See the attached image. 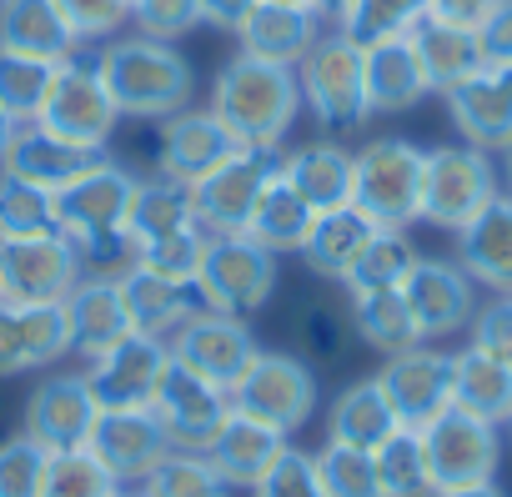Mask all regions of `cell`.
I'll use <instances>...</instances> for the list:
<instances>
[{
	"instance_id": "33",
	"label": "cell",
	"mask_w": 512,
	"mask_h": 497,
	"mask_svg": "<svg viewBox=\"0 0 512 497\" xmlns=\"http://www.w3.org/2000/svg\"><path fill=\"white\" fill-rule=\"evenodd\" d=\"M282 176L312 211H332L352 201V151L337 141H307L282 156Z\"/></svg>"
},
{
	"instance_id": "6",
	"label": "cell",
	"mask_w": 512,
	"mask_h": 497,
	"mask_svg": "<svg viewBox=\"0 0 512 497\" xmlns=\"http://www.w3.org/2000/svg\"><path fill=\"white\" fill-rule=\"evenodd\" d=\"M226 397H231L236 412L292 437L317 412V372L297 352H256V362L241 372V382Z\"/></svg>"
},
{
	"instance_id": "10",
	"label": "cell",
	"mask_w": 512,
	"mask_h": 497,
	"mask_svg": "<svg viewBox=\"0 0 512 497\" xmlns=\"http://www.w3.org/2000/svg\"><path fill=\"white\" fill-rule=\"evenodd\" d=\"M166 347H171V362H176V367L196 372L201 382H216L221 392H231V387L241 382V372L256 362V352H262L241 317L216 312V307H206V312H196L191 322H181V327L166 337Z\"/></svg>"
},
{
	"instance_id": "17",
	"label": "cell",
	"mask_w": 512,
	"mask_h": 497,
	"mask_svg": "<svg viewBox=\"0 0 512 497\" xmlns=\"http://www.w3.org/2000/svg\"><path fill=\"white\" fill-rule=\"evenodd\" d=\"M151 412H156L171 452H206L211 437L221 432L226 412H231V397L216 382H201L196 372L171 362L161 387H156V397H151Z\"/></svg>"
},
{
	"instance_id": "39",
	"label": "cell",
	"mask_w": 512,
	"mask_h": 497,
	"mask_svg": "<svg viewBox=\"0 0 512 497\" xmlns=\"http://www.w3.org/2000/svg\"><path fill=\"white\" fill-rule=\"evenodd\" d=\"M352 332H357L372 352H382V357H392V352L422 342V337H417V322H412V312H407V302H402V287H397V292H357V297H352Z\"/></svg>"
},
{
	"instance_id": "5",
	"label": "cell",
	"mask_w": 512,
	"mask_h": 497,
	"mask_svg": "<svg viewBox=\"0 0 512 497\" xmlns=\"http://www.w3.org/2000/svg\"><path fill=\"white\" fill-rule=\"evenodd\" d=\"M492 196H502V176L492 156L472 141L432 146L422 166V221L442 231H462Z\"/></svg>"
},
{
	"instance_id": "35",
	"label": "cell",
	"mask_w": 512,
	"mask_h": 497,
	"mask_svg": "<svg viewBox=\"0 0 512 497\" xmlns=\"http://www.w3.org/2000/svg\"><path fill=\"white\" fill-rule=\"evenodd\" d=\"M422 96H432V86L422 76V61H417L412 41L367 46V106H372V116L412 111Z\"/></svg>"
},
{
	"instance_id": "62",
	"label": "cell",
	"mask_w": 512,
	"mask_h": 497,
	"mask_svg": "<svg viewBox=\"0 0 512 497\" xmlns=\"http://www.w3.org/2000/svg\"><path fill=\"white\" fill-rule=\"evenodd\" d=\"M282 6H302V11H312V0H282Z\"/></svg>"
},
{
	"instance_id": "23",
	"label": "cell",
	"mask_w": 512,
	"mask_h": 497,
	"mask_svg": "<svg viewBox=\"0 0 512 497\" xmlns=\"http://www.w3.org/2000/svg\"><path fill=\"white\" fill-rule=\"evenodd\" d=\"M457 267L497 292V297H512V196H492L462 231H457Z\"/></svg>"
},
{
	"instance_id": "40",
	"label": "cell",
	"mask_w": 512,
	"mask_h": 497,
	"mask_svg": "<svg viewBox=\"0 0 512 497\" xmlns=\"http://www.w3.org/2000/svg\"><path fill=\"white\" fill-rule=\"evenodd\" d=\"M412 262H417V246L407 241V231L377 226V236L362 246V257H357V267L347 272L342 287H347L352 297H357V292H397V287L407 282Z\"/></svg>"
},
{
	"instance_id": "51",
	"label": "cell",
	"mask_w": 512,
	"mask_h": 497,
	"mask_svg": "<svg viewBox=\"0 0 512 497\" xmlns=\"http://www.w3.org/2000/svg\"><path fill=\"white\" fill-rule=\"evenodd\" d=\"M66 26L76 31V41H111L121 36V26L131 21V0H56Z\"/></svg>"
},
{
	"instance_id": "61",
	"label": "cell",
	"mask_w": 512,
	"mask_h": 497,
	"mask_svg": "<svg viewBox=\"0 0 512 497\" xmlns=\"http://www.w3.org/2000/svg\"><path fill=\"white\" fill-rule=\"evenodd\" d=\"M111 497H146V492H141V482H121Z\"/></svg>"
},
{
	"instance_id": "52",
	"label": "cell",
	"mask_w": 512,
	"mask_h": 497,
	"mask_svg": "<svg viewBox=\"0 0 512 497\" xmlns=\"http://www.w3.org/2000/svg\"><path fill=\"white\" fill-rule=\"evenodd\" d=\"M131 21L141 36L176 41L201 26V0H131Z\"/></svg>"
},
{
	"instance_id": "11",
	"label": "cell",
	"mask_w": 512,
	"mask_h": 497,
	"mask_svg": "<svg viewBox=\"0 0 512 497\" xmlns=\"http://www.w3.org/2000/svg\"><path fill=\"white\" fill-rule=\"evenodd\" d=\"M76 282L71 236H0V302H66Z\"/></svg>"
},
{
	"instance_id": "22",
	"label": "cell",
	"mask_w": 512,
	"mask_h": 497,
	"mask_svg": "<svg viewBox=\"0 0 512 497\" xmlns=\"http://www.w3.org/2000/svg\"><path fill=\"white\" fill-rule=\"evenodd\" d=\"M96 462L116 477V482H146V472L171 452L161 422L151 407H116V412H101L96 427H91V442Z\"/></svg>"
},
{
	"instance_id": "43",
	"label": "cell",
	"mask_w": 512,
	"mask_h": 497,
	"mask_svg": "<svg viewBox=\"0 0 512 497\" xmlns=\"http://www.w3.org/2000/svg\"><path fill=\"white\" fill-rule=\"evenodd\" d=\"M51 81H56V61L0 51V111H6L16 126L41 116V106L51 96Z\"/></svg>"
},
{
	"instance_id": "54",
	"label": "cell",
	"mask_w": 512,
	"mask_h": 497,
	"mask_svg": "<svg viewBox=\"0 0 512 497\" xmlns=\"http://www.w3.org/2000/svg\"><path fill=\"white\" fill-rule=\"evenodd\" d=\"M482 56L487 61H512V0H502V6L482 21Z\"/></svg>"
},
{
	"instance_id": "32",
	"label": "cell",
	"mask_w": 512,
	"mask_h": 497,
	"mask_svg": "<svg viewBox=\"0 0 512 497\" xmlns=\"http://www.w3.org/2000/svg\"><path fill=\"white\" fill-rule=\"evenodd\" d=\"M312 221H317V211H312V206L297 196V186L277 171V176L262 186V196L251 201L241 231H246L256 246H267L272 257H282V252H302V241H307Z\"/></svg>"
},
{
	"instance_id": "44",
	"label": "cell",
	"mask_w": 512,
	"mask_h": 497,
	"mask_svg": "<svg viewBox=\"0 0 512 497\" xmlns=\"http://www.w3.org/2000/svg\"><path fill=\"white\" fill-rule=\"evenodd\" d=\"M51 231H61L56 191H41L0 171V236H51Z\"/></svg>"
},
{
	"instance_id": "46",
	"label": "cell",
	"mask_w": 512,
	"mask_h": 497,
	"mask_svg": "<svg viewBox=\"0 0 512 497\" xmlns=\"http://www.w3.org/2000/svg\"><path fill=\"white\" fill-rule=\"evenodd\" d=\"M292 327H297V342H302L307 362H322V367L342 362L347 342L357 337V332H352V312H342V307H332V302H307Z\"/></svg>"
},
{
	"instance_id": "57",
	"label": "cell",
	"mask_w": 512,
	"mask_h": 497,
	"mask_svg": "<svg viewBox=\"0 0 512 497\" xmlns=\"http://www.w3.org/2000/svg\"><path fill=\"white\" fill-rule=\"evenodd\" d=\"M432 497H507L497 482H477V487H447V492H432Z\"/></svg>"
},
{
	"instance_id": "29",
	"label": "cell",
	"mask_w": 512,
	"mask_h": 497,
	"mask_svg": "<svg viewBox=\"0 0 512 497\" xmlns=\"http://www.w3.org/2000/svg\"><path fill=\"white\" fill-rule=\"evenodd\" d=\"M372 236H377V221L347 201V206L317 211V221H312V231H307V241H302L297 257L307 262L312 277H322V282H347V272L357 267L362 246H367Z\"/></svg>"
},
{
	"instance_id": "59",
	"label": "cell",
	"mask_w": 512,
	"mask_h": 497,
	"mask_svg": "<svg viewBox=\"0 0 512 497\" xmlns=\"http://www.w3.org/2000/svg\"><path fill=\"white\" fill-rule=\"evenodd\" d=\"M11 136H16V121L0 111V161H6V146H11Z\"/></svg>"
},
{
	"instance_id": "28",
	"label": "cell",
	"mask_w": 512,
	"mask_h": 497,
	"mask_svg": "<svg viewBox=\"0 0 512 497\" xmlns=\"http://www.w3.org/2000/svg\"><path fill=\"white\" fill-rule=\"evenodd\" d=\"M241 51L256 61H277V66H302V56L322 36V16L302 6H282V0H262L246 21H241Z\"/></svg>"
},
{
	"instance_id": "24",
	"label": "cell",
	"mask_w": 512,
	"mask_h": 497,
	"mask_svg": "<svg viewBox=\"0 0 512 497\" xmlns=\"http://www.w3.org/2000/svg\"><path fill=\"white\" fill-rule=\"evenodd\" d=\"M101 156H106V151L71 146V141H61L56 131L26 121V126H16V136H11V146H6V161H0V171L16 176V181H31V186H41V191H61V186H71L86 166H96Z\"/></svg>"
},
{
	"instance_id": "9",
	"label": "cell",
	"mask_w": 512,
	"mask_h": 497,
	"mask_svg": "<svg viewBox=\"0 0 512 497\" xmlns=\"http://www.w3.org/2000/svg\"><path fill=\"white\" fill-rule=\"evenodd\" d=\"M422 447H427V472H432V492L447 487H477L497 477V457H502V432L462 407H447L442 417H432L422 427Z\"/></svg>"
},
{
	"instance_id": "34",
	"label": "cell",
	"mask_w": 512,
	"mask_h": 497,
	"mask_svg": "<svg viewBox=\"0 0 512 497\" xmlns=\"http://www.w3.org/2000/svg\"><path fill=\"white\" fill-rule=\"evenodd\" d=\"M397 412L392 402L382 397L377 377H362L352 387H342L327 407V442H342V447H362V452H377L392 432H397Z\"/></svg>"
},
{
	"instance_id": "38",
	"label": "cell",
	"mask_w": 512,
	"mask_h": 497,
	"mask_svg": "<svg viewBox=\"0 0 512 497\" xmlns=\"http://www.w3.org/2000/svg\"><path fill=\"white\" fill-rule=\"evenodd\" d=\"M427 16L432 0H347L337 31L352 36L357 46H382V41H407Z\"/></svg>"
},
{
	"instance_id": "45",
	"label": "cell",
	"mask_w": 512,
	"mask_h": 497,
	"mask_svg": "<svg viewBox=\"0 0 512 497\" xmlns=\"http://www.w3.org/2000/svg\"><path fill=\"white\" fill-rule=\"evenodd\" d=\"M116 487L121 482L96 462L91 447H71V452H51L41 497H111Z\"/></svg>"
},
{
	"instance_id": "12",
	"label": "cell",
	"mask_w": 512,
	"mask_h": 497,
	"mask_svg": "<svg viewBox=\"0 0 512 497\" xmlns=\"http://www.w3.org/2000/svg\"><path fill=\"white\" fill-rule=\"evenodd\" d=\"M282 171V146H241L236 156H226L216 171H206L191 196H196V221L206 236H226L246 226L251 201L262 196V186Z\"/></svg>"
},
{
	"instance_id": "20",
	"label": "cell",
	"mask_w": 512,
	"mask_h": 497,
	"mask_svg": "<svg viewBox=\"0 0 512 497\" xmlns=\"http://www.w3.org/2000/svg\"><path fill=\"white\" fill-rule=\"evenodd\" d=\"M71 352L61 302H0V377H26Z\"/></svg>"
},
{
	"instance_id": "36",
	"label": "cell",
	"mask_w": 512,
	"mask_h": 497,
	"mask_svg": "<svg viewBox=\"0 0 512 497\" xmlns=\"http://www.w3.org/2000/svg\"><path fill=\"white\" fill-rule=\"evenodd\" d=\"M452 407L502 427L512 417V367L477 347L452 352Z\"/></svg>"
},
{
	"instance_id": "60",
	"label": "cell",
	"mask_w": 512,
	"mask_h": 497,
	"mask_svg": "<svg viewBox=\"0 0 512 497\" xmlns=\"http://www.w3.org/2000/svg\"><path fill=\"white\" fill-rule=\"evenodd\" d=\"M502 176H507V196H512V141L502 146Z\"/></svg>"
},
{
	"instance_id": "1",
	"label": "cell",
	"mask_w": 512,
	"mask_h": 497,
	"mask_svg": "<svg viewBox=\"0 0 512 497\" xmlns=\"http://www.w3.org/2000/svg\"><path fill=\"white\" fill-rule=\"evenodd\" d=\"M101 86L111 96V106L131 121H166L176 111L191 106L196 96V71L191 61L156 36H111L106 51L96 56Z\"/></svg>"
},
{
	"instance_id": "56",
	"label": "cell",
	"mask_w": 512,
	"mask_h": 497,
	"mask_svg": "<svg viewBox=\"0 0 512 497\" xmlns=\"http://www.w3.org/2000/svg\"><path fill=\"white\" fill-rule=\"evenodd\" d=\"M262 6V0H201V26L216 31H241V21Z\"/></svg>"
},
{
	"instance_id": "13",
	"label": "cell",
	"mask_w": 512,
	"mask_h": 497,
	"mask_svg": "<svg viewBox=\"0 0 512 497\" xmlns=\"http://www.w3.org/2000/svg\"><path fill=\"white\" fill-rule=\"evenodd\" d=\"M131 196H136V176L101 156L96 166H86L71 186L56 191V216H61V231L71 236V246H86V241H101V236H116L126 231V216H131Z\"/></svg>"
},
{
	"instance_id": "19",
	"label": "cell",
	"mask_w": 512,
	"mask_h": 497,
	"mask_svg": "<svg viewBox=\"0 0 512 497\" xmlns=\"http://www.w3.org/2000/svg\"><path fill=\"white\" fill-rule=\"evenodd\" d=\"M241 141L221 126V116L211 106H186L176 116L161 121V136H156V171L171 176V181H186L196 186L206 171H216L226 156H236Z\"/></svg>"
},
{
	"instance_id": "18",
	"label": "cell",
	"mask_w": 512,
	"mask_h": 497,
	"mask_svg": "<svg viewBox=\"0 0 512 497\" xmlns=\"http://www.w3.org/2000/svg\"><path fill=\"white\" fill-rule=\"evenodd\" d=\"M96 417H101V402H96L86 372H61V377H46L26 397L21 432L31 442H41L46 452H71V447H86L91 442Z\"/></svg>"
},
{
	"instance_id": "55",
	"label": "cell",
	"mask_w": 512,
	"mask_h": 497,
	"mask_svg": "<svg viewBox=\"0 0 512 497\" xmlns=\"http://www.w3.org/2000/svg\"><path fill=\"white\" fill-rule=\"evenodd\" d=\"M502 6V0H432V21H452V26H472L482 31V21Z\"/></svg>"
},
{
	"instance_id": "58",
	"label": "cell",
	"mask_w": 512,
	"mask_h": 497,
	"mask_svg": "<svg viewBox=\"0 0 512 497\" xmlns=\"http://www.w3.org/2000/svg\"><path fill=\"white\" fill-rule=\"evenodd\" d=\"M342 6H347V0H312V11H317L322 21H337V16H342Z\"/></svg>"
},
{
	"instance_id": "47",
	"label": "cell",
	"mask_w": 512,
	"mask_h": 497,
	"mask_svg": "<svg viewBox=\"0 0 512 497\" xmlns=\"http://www.w3.org/2000/svg\"><path fill=\"white\" fill-rule=\"evenodd\" d=\"M312 462H317V477H322L327 497H382L372 452L342 447V442H322V452H312Z\"/></svg>"
},
{
	"instance_id": "49",
	"label": "cell",
	"mask_w": 512,
	"mask_h": 497,
	"mask_svg": "<svg viewBox=\"0 0 512 497\" xmlns=\"http://www.w3.org/2000/svg\"><path fill=\"white\" fill-rule=\"evenodd\" d=\"M46 462H51V452L41 442H31L26 432L6 437L0 442V497H41Z\"/></svg>"
},
{
	"instance_id": "26",
	"label": "cell",
	"mask_w": 512,
	"mask_h": 497,
	"mask_svg": "<svg viewBox=\"0 0 512 497\" xmlns=\"http://www.w3.org/2000/svg\"><path fill=\"white\" fill-rule=\"evenodd\" d=\"M282 447H287V432H277V427H267V422H256V417H246V412H226V422H221V432L211 437V447H206V462L231 482V487H256L267 477V467L282 457Z\"/></svg>"
},
{
	"instance_id": "27",
	"label": "cell",
	"mask_w": 512,
	"mask_h": 497,
	"mask_svg": "<svg viewBox=\"0 0 512 497\" xmlns=\"http://www.w3.org/2000/svg\"><path fill=\"white\" fill-rule=\"evenodd\" d=\"M121 297H126V312H131V332H146V337H161V342L181 322L206 312L201 282H171V277H156V272H141V267H131L121 277Z\"/></svg>"
},
{
	"instance_id": "15",
	"label": "cell",
	"mask_w": 512,
	"mask_h": 497,
	"mask_svg": "<svg viewBox=\"0 0 512 497\" xmlns=\"http://www.w3.org/2000/svg\"><path fill=\"white\" fill-rule=\"evenodd\" d=\"M377 387L382 397L392 402L397 422L402 427H427L432 417H442L452 407V352H437L427 342L417 347H402L382 362L377 372Z\"/></svg>"
},
{
	"instance_id": "25",
	"label": "cell",
	"mask_w": 512,
	"mask_h": 497,
	"mask_svg": "<svg viewBox=\"0 0 512 497\" xmlns=\"http://www.w3.org/2000/svg\"><path fill=\"white\" fill-rule=\"evenodd\" d=\"M66 307V332H71V352L76 357H101L106 347H116L121 337H131V312L121 297V282H101V277H81L71 287Z\"/></svg>"
},
{
	"instance_id": "14",
	"label": "cell",
	"mask_w": 512,
	"mask_h": 497,
	"mask_svg": "<svg viewBox=\"0 0 512 497\" xmlns=\"http://www.w3.org/2000/svg\"><path fill=\"white\" fill-rule=\"evenodd\" d=\"M402 302L417 322V337L422 342H442V337H457L472 312H477V282L452 262L442 257H417L407 282H402Z\"/></svg>"
},
{
	"instance_id": "50",
	"label": "cell",
	"mask_w": 512,
	"mask_h": 497,
	"mask_svg": "<svg viewBox=\"0 0 512 497\" xmlns=\"http://www.w3.org/2000/svg\"><path fill=\"white\" fill-rule=\"evenodd\" d=\"M251 497H327L312 452H297L292 442L282 447V457L267 467V477L251 487Z\"/></svg>"
},
{
	"instance_id": "16",
	"label": "cell",
	"mask_w": 512,
	"mask_h": 497,
	"mask_svg": "<svg viewBox=\"0 0 512 497\" xmlns=\"http://www.w3.org/2000/svg\"><path fill=\"white\" fill-rule=\"evenodd\" d=\"M166 367H171V347H166L161 337L131 332V337H121L116 347H106L101 357L86 362V382H91L101 412L151 407V397H156Z\"/></svg>"
},
{
	"instance_id": "37",
	"label": "cell",
	"mask_w": 512,
	"mask_h": 497,
	"mask_svg": "<svg viewBox=\"0 0 512 497\" xmlns=\"http://www.w3.org/2000/svg\"><path fill=\"white\" fill-rule=\"evenodd\" d=\"M126 226H131L136 246L201 226V221H196V196H191V186H186V181H171V176H161V171L146 176V181H136Z\"/></svg>"
},
{
	"instance_id": "48",
	"label": "cell",
	"mask_w": 512,
	"mask_h": 497,
	"mask_svg": "<svg viewBox=\"0 0 512 497\" xmlns=\"http://www.w3.org/2000/svg\"><path fill=\"white\" fill-rule=\"evenodd\" d=\"M206 231L191 226V231H176V236H161V241H146L136 246V267L141 272H156V277H171V282H196L201 272V257H206Z\"/></svg>"
},
{
	"instance_id": "53",
	"label": "cell",
	"mask_w": 512,
	"mask_h": 497,
	"mask_svg": "<svg viewBox=\"0 0 512 497\" xmlns=\"http://www.w3.org/2000/svg\"><path fill=\"white\" fill-rule=\"evenodd\" d=\"M467 332H472L467 347H477V352H487V357H497V362L512 367V297H497V302L477 307L472 322H467Z\"/></svg>"
},
{
	"instance_id": "8",
	"label": "cell",
	"mask_w": 512,
	"mask_h": 497,
	"mask_svg": "<svg viewBox=\"0 0 512 497\" xmlns=\"http://www.w3.org/2000/svg\"><path fill=\"white\" fill-rule=\"evenodd\" d=\"M116 121L121 111L111 106L106 86H101V71L96 61H61L56 66V81H51V96L36 116V126L56 131L61 141L71 146H86V151H106L111 136H116Z\"/></svg>"
},
{
	"instance_id": "63",
	"label": "cell",
	"mask_w": 512,
	"mask_h": 497,
	"mask_svg": "<svg viewBox=\"0 0 512 497\" xmlns=\"http://www.w3.org/2000/svg\"><path fill=\"white\" fill-rule=\"evenodd\" d=\"M502 427H507V442H512V417H507V422H502Z\"/></svg>"
},
{
	"instance_id": "3",
	"label": "cell",
	"mask_w": 512,
	"mask_h": 497,
	"mask_svg": "<svg viewBox=\"0 0 512 497\" xmlns=\"http://www.w3.org/2000/svg\"><path fill=\"white\" fill-rule=\"evenodd\" d=\"M302 106L327 136H352L372 121L367 106V46H357L342 31H322L317 46L297 66Z\"/></svg>"
},
{
	"instance_id": "21",
	"label": "cell",
	"mask_w": 512,
	"mask_h": 497,
	"mask_svg": "<svg viewBox=\"0 0 512 497\" xmlns=\"http://www.w3.org/2000/svg\"><path fill=\"white\" fill-rule=\"evenodd\" d=\"M442 101L462 141L482 151H502L512 141V61H487L462 86H452Z\"/></svg>"
},
{
	"instance_id": "7",
	"label": "cell",
	"mask_w": 512,
	"mask_h": 497,
	"mask_svg": "<svg viewBox=\"0 0 512 497\" xmlns=\"http://www.w3.org/2000/svg\"><path fill=\"white\" fill-rule=\"evenodd\" d=\"M206 307L246 317V312H262L277 292V257L267 246H256L246 231H226L206 241V257L196 272Z\"/></svg>"
},
{
	"instance_id": "4",
	"label": "cell",
	"mask_w": 512,
	"mask_h": 497,
	"mask_svg": "<svg viewBox=\"0 0 512 497\" xmlns=\"http://www.w3.org/2000/svg\"><path fill=\"white\" fill-rule=\"evenodd\" d=\"M422 166L427 151L402 136L367 141L362 151H352V206L377 226L407 231L412 221H422Z\"/></svg>"
},
{
	"instance_id": "30",
	"label": "cell",
	"mask_w": 512,
	"mask_h": 497,
	"mask_svg": "<svg viewBox=\"0 0 512 497\" xmlns=\"http://www.w3.org/2000/svg\"><path fill=\"white\" fill-rule=\"evenodd\" d=\"M0 51L61 66L81 51V41L66 26L56 0H0Z\"/></svg>"
},
{
	"instance_id": "42",
	"label": "cell",
	"mask_w": 512,
	"mask_h": 497,
	"mask_svg": "<svg viewBox=\"0 0 512 497\" xmlns=\"http://www.w3.org/2000/svg\"><path fill=\"white\" fill-rule=\"evenodd\" d=\"M146 497H231L236 487L206 462V452H166L146 482H141Z\"/></svg>"
},
{
	"instance_id": "2",
	"label": "cell",
	"mask_w": 512,
	"mask_h": 497,
	"mask_svg": "<svg viewBox=\"0 0 512 497\" xmlns=\"http://www.w3.org/2000/svg\"><path fill=\"white\" fill-rule=\"evenodd\" d=\"M206 106L221 116V126L241 146H282V136L292 131V121L302 111V86H297L292 66L256 61V56L236 51L216 71Z\"/></svg>"
},
{
	"instance_id": "41",
	"label": "cell",
	"mask_w": 512,
	"mask_h": 497,
	"mask_svg": "<svg viewBox=\"0 0 512 497\" xmlns=\"http://www.w3.org/2000/svg\"><path fill=\"white\" fill-rule=\"evenodd\" d=\"M372 467H377L382 497H432L427 447H422V432H417V427H397V432L372 452Z\"/></svg>"
},
{
	"instance_id": "31",
	"label": "cell",
	"mask_w": 512,
	"mask_h": 497,
	"mask_svg": "<svg viewBox=\"0 0 512 497\" xmlns=\"http://www.w3.org/2000/svg\"><path fill=\"white\" fill-rule=\"evenodd\" d=\"M407 41H412V51H417V61H422V76H427V86H432L437 96H447L452 86H462L472 71L487 66L482 36H477L472 26H452V21H432V16H427Z\"/></svg>"
}]
</instances>
